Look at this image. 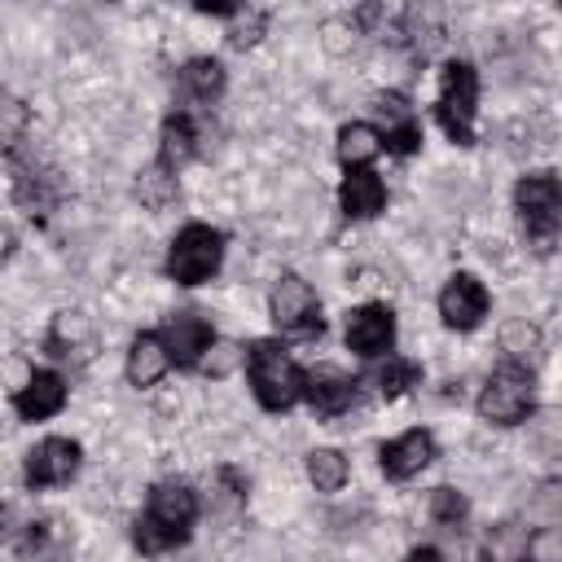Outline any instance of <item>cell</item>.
Masks as SVG:
<instances>
[{
  "mask_svg": "<svg viewBox=\"0 0 562 562\" xmlns=\"http://www.w3.org/2000/svg\"><path fill=\"white\" fill-rule=\"evenodd\" d=\"M198 514H202L198 492H193L184 479H162V483L149 487L145 509H140L136 522H132V544H136L145 558L171 553V549L189 544V536H193V527H198Z\"/></svg>",
  "mask_w": 562,
  "mask_h": 562,
  "instance_id": "1",
  "label": "cell"
},
{
  "mask_svg": "<svg viewBox=\"0 0 562 562\" xmlns=\"http://www.w3.org/2000/svg\"><path fill=\"white\" fill-rule=\"evenodd\" d=\"M246 382L263 413H285L303 400V369L277 338H255L246 347Z\"/></svg>",
  "mask_w": 562,
  "mask_h": 562,
  "instance_id": "2",
  "label": "cell"
},
{
  "mask_svg": "<svg viewBox=\"0 0 562 562\" xmlns=\"http://www.w3.org/2000/svg\"><path fill=\"white\" fill-rule=\"evenodd\" d=\"M474 408H479V417L487 426H518V422H527L536 413V373L522 360H509L505 356L487 373Z\"/></svg>",
  "mask_w": 562,
  "mask_h": 562,
  "instance_id": "3",
  "label": "cell"
},
{
  "mask_svg": "<svg viewBox=\"0 0 562 562\" xmlns=\"http://www.w3.org/2000/svg\"><path fill=\"white\" fill-rule=\"evenodd\" d=\"M514 211L536 250H549L562 228V184L558 171H527L514 184Z\"/></svg>",
  "mask_w": 562,
  "mask_h": 562,
  "instance_id": "4",
  "label": "cell"
},
{
  "mask_svg": "<svg viewBox=\"0 0 562 562\" xmlns=\"http://www.w3.org/2000/svg\"><path fill=\"white\" fill-rule=\"evenodd\" d=\"M474 114H479V70L470 61H443L439 66V97L435 119L448 132L452 145H474Z\"/></svg>",
  "mask_w": 562,
  "mask_h": 562,
  "instance_id": "5",
  "label": "cell"
},
{
  "mask_svg": "<svg viewBox=\"0 0 562 562\" xmlns=\"http://www.w3.org/2000/svg\"><path fill=\"white\" fill-rule=\"evenodd\" d=\"M220 263H224V233L202 220H189L167 246V277L176 285H202L220 272Z\"/></svg>",
  "mask_w": 562,
  "mask_h": 562,
  "instance_id": "6",
  "label": "cell"
},
{
  "mask_svg": "<svg viewBox=\"0 0 562 562\" xmlns=\"http://www.w3.org/2000/svg\"><path fill=\"white\" fill-rule=\"evenodd\" d=\"M268 316H272V325L285 338H316L325 329L321 299H316V290L299 272H281L277 277V285L268 294Z\"/></svg>",
  "mask_w": 562,
  "mask_h": 562,
  "instance_id": "7",
  "label": "cell"
},
{
  "mask_svg": "<svg viewBox=\"0 0 562 562\" xmlns=\"http://www.w3.org/2000/svg\"><path fill=\"white\" fill-rule=\"evenodd\" d=\"M79 465H83V448H79V439H70V435H48V439H40V443L26 452V461H22V479H26V487L44 492V487H61V483H70V479L79 474Z\"/></svg>",
  "mask_w": 562,
  "mask_h": 562,
  "instance_id": "8",
  "label": "cell"
},
{
  "mask_svg": "<svg viewBox=\"0 0 562 562\" xmlns=\"http://www.w3.org/2000/svg\"><path fill=\"white\" fill-rule=\"evenodd\" d=\"M158 338H162V351L176 369H198L215 347V325L202 312H171L162 321Z\"/></svg>",
  "mask_w": 562,
  "mask_h": 562,
  "instance_id": "9",
  "label": "cell"
},
{
  "mask_svg": "<svg viewBox=\"0 0 562 562\" xmlns=\"http://www.w3.org/2000/svg\"><path fill=\"white\" fill-rule=\"evenodd\" d=\"M487 312H492V294H487V285L474 272H452L443 281V290H439V316H443L448 329L470 334V329H479L487 321Z\"/></svg>",
  "mask_w": 562,
  "mask_h": 562,
  "instance_id": "10",
  "label": "cell"
},
{
  "mask_svg": "<svg viewBox=\"0 0 562 562\" xmlns=\"http://www.w3.org/2000/svg\"><path fill=\"white\" fill-rule=\"evenodd\" d=\"M342 338H347V351H356L364 360H382L395 347V312L386 303H360L347 312Z\"/></svg>",
  "mask_w": 562,
  "mask_h": 562,
  "instance_id": "11",
  "label": "cell"
},
{
  "mask_svg": "<svg viewBox=\"0 0 562 562\" xmlns=\"http://www.w3.org/2000/svg\"><path fill=\"white\" fill-rule=\"evenodd\" d=\"M378 136H382V149L386 154H395V158H413L417 149H422V119L413 114V105H408V97L404 92H382L378 97Z\"/></svg>",
  "mask_w": 562,
  "mask_h": 562,
  "instance_id": "12",
  "label": "cell"
},
{
  "mask_svg": "<svg viewBox=\"0 0 562 562\" xmlns=\"http://www.w3.org/2000/svg\"><path fill=\"white\" fill-rule=\"evenodd\" d=\"M360 400V382L338 373V369H303V404L316 413V417H342L351 413Z\"/></svg>",
  "mask_w": 562,
  "mask_h": 562,
  "instance_id": "13",
  "label": "cell"
},
{
  "mask_svg": "<svg viewBox=\"0 0 562 562\" xmlns=\"http://www.w3.org/2000/svg\"><path fill=\"white\" fill-rule=\"evenodd\" d=\"M435 457H439L435 435H430V430H422V426H413V430H404V435H395V439H386V443H382L378 465H382V474H386V479L404 483V479L422 474Z\"/></svg>",
  "mask_w": 562,
  "mask_h": 562,
  "instance_id": "14",
  "label": "cell"
},
{
  "mask_svg": "<svg viewBox=\"0 0 562 562\" xmlns=\"http://www.w3.org/2000/svg\"><path fill=\"white\" fill-rule=\"evenodd\" d=\"M66 378L53 373V369H35L18 391H13V413L22 422H48L66 408Z\"/></svg>",
  "mask_w": 562,
  "mask_h": 562,
  "instance_id": "15",
  "label": "cell"
},
{
  "mask_svg": "<svg viewBox=\"0 0 562 562\" xmlns=\"http://www.w3.org/2000/svg\"><path fill=\"white\" fill-rule=\"evenodd\" d=\"M338 206L347 220H373L386 211V180L373 167H356L338 184Z\"/></svg>",
  "mask_w": 562,
  "mask_h": 562,
  "instance_id": "16",
  "label": "cell"
},
{
  "mask_svg": "<svg viewBox=\"0 0 562 562\" xmlns=\"http://www.w3.org/2000/svg\"><path fill=\"white\" fill-rule=\"evenodd\" d=\"M167 369H171V360H167V351H162L158 329H140V334L132 338V347H127V364H123L127 382H132L136 391H145V386L162 382Z\"/></svg>",
  "mask_w": 562,
  "mask_h": 562,
  "instance_id": "17",
  "label": "cell"
},
{
  "mask_svg": "<svg viewBox=\"0 0 562 562\" xmlns=\"http://www.w3.org/2000/svg\"><path fill=\"white\" fill-rule=\"evenodd\" d=\"M193 154H198V123L189 110H171L162 119V132H158V167L180 171Z\"/></svg>",
  "mask_w": 562,
  "mask_h": 562,
  "instance_id": "18",
  "label": "cell"
},
{
  "mask_svg": "<svg viewBox=\"0 0 562 562\" xmlns=\"http://www.w3.org/2000/svg\"><path fill=\"white\" fill-rule=\"evenodd\" d=\"M228 88V75H224V61L220 57H189L180 66V92L184 101L193 105H215Z\"/></svg>",
  "mask_w": 562,
  "mask_h": 562,
  "instance_id": "19",
  "label": "cell"
},
{
  "mask_svg": "<svg viewBox=\"0 0 562 562\" xmlns=\"http://www.w3.org/2000/svg\"><path fill=\"white\" fill-rule=\"evenodd\" d=\"M334 154H338V162H342L347 171L369 167V162L382 154V136H378L373 123H342V127H338V140H334Z\"/></svg>",
  "mask_w": 562,
  "mask_h": 562,
  "instance_id": "20",
  "label": "cell"
},
{
  "mask_svg": "<svg viewBox=\"0 0 562 562\" xmlns=\"http://www.w3.org/2000/svg\"><path fill=\"white\" fill-rule=\"evenodd\" d=\"M373 386H378L382 400H400L413 386H422V364L408 360V356H382L373 364Z\"/></svg>",
  "mask_w": 562,
  "mask_h": 562,
  "instance_id": "21",
  "label": "cell"
},
{
  "mask_svg": "<svg viewBox=\"0 0 562 562\" xmlns=\"http://www.w3.org/2000/svg\"><path fill=\"white\" fill-rule=\"evenodd\" d=\"M347 474H351V465L338 448H312L307 452V479L316 492H342Z\"/></svg>",
  "mask_w": 562,
  "mask_h": 562,
  "instance_id": "22",
  "label": "cell"
},
{
  "mask_svg": "<svg viewBox=\"0 0 562 562\" xmlns=\"http://www.w3.org/2000/svg\"><path fill=\"white\" fill-rule=\"evenodd\" d=\"M527 540H531V531H522L518 522H501L483 540L479 562H527Z\"/></svg>",
  "mask_w": 562,
  "mask_h": 562,
  "instance_id": "23",
  "label": "cell"
},
{
  "mask_svg": "<svg viewBox=\"0 0 562 562\" xmlns=\"http://www.w3.org/2000/svg\"><path fill=\"white\" fill-rule=\"evenodd\" d=\"M426 509H430V518H435L439 527H448V531L465 527V518H470V501H465L457 487H435Z\"/></svg>",
  "mask_w": 562,
  "mask_h": 562,
  "instance_id": "24",
  "label": "cell"
},
{
  "mask_svg": "<svg viewBox=\"0 0 562 562\" xmlns=\"http://www.w3.org/2000/svg\"><path fill=\"white\" fill-rule=\"evenodd\" d=\"M228 22H233V26H228V44H233V48H250V44L263 35L268 13H263V9H246V4H241Z\"/></svg>",
  "mask_w": 562,
  "mask_h": 562,
  "instance_id": "25",
  "label": "cell"
},
{
  "mask_svg": "<svg viewBox=\"0 0 562 562\" xmlns=\"http://www.w3.org/2000/svg\"><path fill=\"white\" fill-rule=\"evenodd\" d=\"M404 562H448V558H443L435 544H417V549H408V558H404Z\"/></svg>",
  "mask_w": 562,
  "mask_h": 562,
  "instance_id": "26",
  "label": "cell"
},
{
  "mask_svg": "<svg viewBox=\"0 0 562 562\" xmlns=\"http://www.w3.org/2000/svg\"><path fill=\"white\" fill-rule=\"evenodd\" d=\"M13 250H18V237H13V228H9V224H0V263H9V259H13Z\"/></svg>",
  "mask_w": 562,
  "mask_h": 562,
  "instance_id": "27",
  "label": "cell"
},
{
  "mask_svg": "<svg viewBox=\"0 0 562 562\" xmlns=\"http://www.w3.org/2000/svg\"><path fill=\"white\" fill-rule=\"evenodd\" d=\"M0 531H4V509H0Z\"/></svg>",
  "mask_w": 562,
  "mask_h": 562,
  "instance_id": "28",
  "label": "cell"
}]
</instances>
